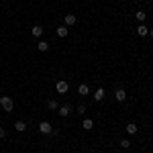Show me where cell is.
Returning <instances> with one entry per match:
<instances>
[{
    "mask_svg": "<svg viewBox=\"0 0 153 153\" xmlns=\"http://www.w3.org/2000/svg\"><path fill=\"white\" fill-rule=\"evenodd\" d=\"M86 110H88V108H86V104H80V106H78V112H80V114H86Z\"/></svg>",
    "mask_w": 153,
    "mask_h": 153,
    "instance_id": "cell-19",
    "label": "cell"
},
{
    "mask_svg": "<svg viewBox=\"0 0 153 153\" xmlns=\"http://www.w3.org/2000/svg\"><path fill=\"white\" fill-rule=\"evenodd\" d=\"M127 133H129V135H135V133H137V125L129 123V125H127Z\"/></svg>",
    "mask_w": 153,
    "mask_h": 153,
    "instance_id": "cell-15",
    "label": "cell"
},
{
    "mask_svg": "<svg viewBox=\"0 0 153 153\" xmlns=\"http://www.w3.org/2000/svg\"><path fill=\"white\" fill-rule=\"evenodd\" d=\"M39 131H41V133H43V135H49V133H51V125H49L47 120H43V123H41V125H39Z\"/></svg>",
    "mask_w": 153,
    "mask_h": 153,
    "instance_id": "cell-3",
    "label": "cell"
},
{
    "mask_svg": "<svg viewBox=\"0 0 153 153\" xmlns=\"http://www.w3.org/2000/svg\"><path fill=\"white\" fill-rule=\"evenodd\" d=\"M41 35H43V27H39V25L33 27V37H41Z\"/></svg>",
    "mask_w": 153,
    "mask_h": 153,
    "instance_id": "cell-14",
    "label": "cell"
},
{
    "mask_svg": "<svg viewBox=\"0 0 153 153\" xmlns=\"http://www.w3.org/2000/svg\"><path fill=\"white\" fill-rule=\"evenodd\" d=\"M120 147H123V149H129V147H131V141H129V139H123V141H120Z\"/></svg>",
    "mask_w": 153,
    "mask_h": 153,
    "instance_id": "cell-18",
    "label": "cell"
},
{
    "mask_svg": "<svg viewBox=\"0 0 153 153\" xmlns=\"http://www.w3.org/2000/svg\"><path fill=\"white\" fill-rule=\"evenodd\" d=\"M88 92H90V90H88V86H86V84H80V88H78V94L88 96Z\"/></svg>",
    "mask_w": 153,
    "mask_h": 153,
    "instance_id": "cell-13",
    "label": "cell"
},
{
    "mask_svg": "<svg viewBox=\"0 0 153 153\" xmlns=\"http://www.w3.org/2000/svg\"><path fill=\"white\" fill-rule=\"evenodd\" d=\"M135 16H137V21H141V23L145 21V19H147V14H145L143 10H137V14H135Z\"/></svg>",
    "mask_w": 153,
    "mask_h": 153,
    "instance_id": "cell-16",
    "label": "cell"
},
{
    "mask_svg": "<svg viewBox=\"0 0 153 153\" xmlns=\"http://www.w3.org/2000/svg\"><path fill=\"white\" fill-rule=\"evenodd\" d=\"M147 31H149V29H147L145 25H139V27H137V35H139V37H145V35H147Z\"/></svg>",
    "mask_w": 153,
    "mask_h": 153,
    "instance_id": "cell-9",
    "label": "cell"
},
{
    "mask_svg": "<svg viewBox=\"0 0 153 153\" xmlns=\"http://www.w3.org/2000/svg\"><path fill=\"white\" fill-rule=\"evenodd\" d=\"M37 49H39V51H47L49 43H47V41H39V43H37Z\"/></svg>",
    "mask_w": 153,
    "mask_h": 153,
    "instance_id": "cell-12",
    "label": "cell"
},
{
    "mask_svg": "<svg viewBox=\"0 0 153 153\" xmlns=\"http://www.w3.org/2000/svg\"><path fill=\"white\" fill-rule=\"evenodd\" d=\"M47 106H49V108H51V110H55V108H59L57 100H49V102H47Z\"/></svg>",
    "mask_w": 153,
    "mask_h": 153,
    "instance_id": "cell-17",
    "label": "cell"
},
{
    "mask_svg": "<svg viewBox=\"0 0 153 153\" xmlns=\"http://www.w3.org/2000/svg\"><path fill=\"white\" fill-rule=\"evenodd\" d=\"M82 127L86 131H90V129H94V120H90V118H86V120H84L82 123Z\"/></svg>",
    "mask_w": 153,
    "mask_h": 153,
    "instance_id": "cell-11",
    "label": "cell"
},
{
    "mask_svg": "<svg viewBox=\"0 0 153 153\" xmlns=\"http://www.w3.org/2000/svg\"><path fill=\"white\" fill-rule=\"evenodd\" d=\"M14 129L19 131V133H23V131L27 129V125H25V120H16V123H14Z\"/></svg>",
    "mask_w": 153,
    "mask_h": 153,
    "instance_id": "cell-10",
    "label": "cell"
},
{
    "mask_svg": "<svg viewBox=\"0 0 153 153\" xmlns=\"http://www.w3.org/2000/svg\"><path fill=\"white\" fill-rule=\"evenodd\" d=\"M68 33H70V29H68L65 25H63V27H57V37L63 39V37H68Z\"/></svg>",
    "mask_w": 153,
    "mask_h": 153,
    "instance_id": "cell-8",
    "label": "cell"
},
{
    "mask_svg": "<svg viewBox=\"0 0 153 153\" xmlns=\"http://www.w3.org/2000/svg\"><path fill=\"white\" fill-rule=\"evenodd\" d=\"M149 35H151V37H153V29H151V31H149Z\"/></svg>",
    "mask_w": 153,
    "mask_h": 153,
    "instance_id": "cell-21",
    "label": "cell"
},
{
    "mask_svg": "<svg viewBox=\"0 0 153 153\" xmlns=\"http://www.w3.org/2000/svg\"><path fill=\"white\" fill-rule=\"evenodd\" d=\"M55 88H57V92H59V94H65V92L70 90V86H68V82H63V80H59Z\"/></svg>",
    "mask_w": 153,
    "mask_h": 153,
    "instance_id": "cell-2",
    "label": "cell"
},
{
    "mask_svg": "<svg viewBox=\"0 0 153 153\" xmlns=\"http://www.w3.org/2000/svg\"><path fill=\"white\" fill-rule=\"evenodd\" d=\"M57 112H59V117H68V114L71 112V106H70V104H63V106L57 110Z\"/></svg>",
    "mask_w": 153,
    "mask_h": 153,
    "instance_id": "cell-6",
    "label": "cell"
},
{
    "mask_svg": "<svg viewBox=\"0 0 153 153\" xmlns=\"http://www.w3.org/2000/svg\"><path fill=\"white\" fill-rule=\"evenodd\" d=\"M0 106L4 108V112H10L12 108H14V102H12L10 96H2V98H0Z\"/></svg>",
    "mask_w": 153,
    "mask_h": 153,
    "instance_id": "cell-1",
    "label": "cell"
},
{
    "mask_svg": "<svg viewBox=\"0 0 153 153\" xmlns=\"http://www.w3.org/2000/svg\"><path fill=\"white\" fill-rule=\"evenodd\" d=\"M114 98H117L118 102H125V100H127V92H125L123 88H118L117 92H114Z\"/></svg>",
    "mask_w": 153,
    "mask_h": 153,
    "instance_id": "cell-4",
    "label": "cell"
},
{
    "mask_svg": "<svg viewBox=\"0 0 153 153\" xmlns=\"http://www.w3.org/2000/svg\"><path fill=\"white\" fill-rule=\"evenodd\" d=\"M76 21H78V19H76V14H65V27H71V25H76Z\"/></svg>",
    "mask_w": 153,
    "mask_h": 153,
    "instance_id": "cell-7",
    "label": "cell"
},
{
    "mask_svg": "<svg viewBox=\"0 0 153 153\" xmlns=\"http://www.w3.org/2000/svg\"><path fill=\"white\" fill-rule=\"evenodd\" d=\"M104 96H106L104 88H98V90L94 92V100H96V102H100V100H104Z\"/></svg>",
    "mask_w": 153,
    "mask_h": 153,
    "instance_id": "cell-5",
    "label": "cell"
},
{
    "mask_svg": "<svg viewBox=\"0 0 153 153\" xmlns=\"http://www.w3.org/2000/svg\"><path fill=\"white\" fill-rule=\"evenodd\" d=\"M2 137H6V129H4V127H0V139H2Z\"/></svg>",
    "mask_w": 153,
    "mask_h": 153,
    "instance_id": "cell-20",
    "label": "cell"
}]
</instances>
